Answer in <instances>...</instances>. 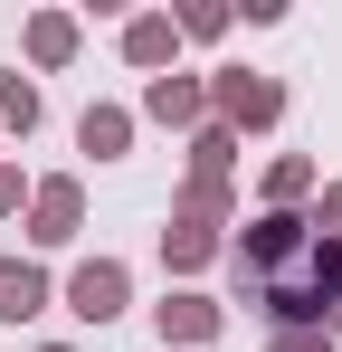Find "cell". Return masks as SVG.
I'll use <instances>...</instances> for the list:
<instances>
[{"mask_svg":"<svg viewBox=\"0 0 342 352\" xmlns=\"http://www.w3.org/2000/svg\"><path fill=\"white\" fill-rule=\"evenodd\" d=\"M238 286L257 295L285 333H323V314H342V238H323L295 210H266L238 238Z\"/></svg>","mask_w":342,"mask_h":352,"instance_id":"obj_1","label":"cell"},{"mask_svg":"<svg viewBox=\"0 0 342 352\" xmlns=\"http://www.w3.org/2000/svg\"><path fill=\"white\" fill-rule=\"evenodd\" d=\"M67 314H86V324H114V314H124V267H114V257L76 267V276H67Z\"/></svg>","mask_w":342,"mask_h":352,"instance_id":"obj_2","label":"cell"},{"mask_svg":"<svg viewBox=\"0 0 342 352\" xmlns=\"http://www.w3.org/2000/svg\"><path fill=\"white\" fill-rule=\"evenodd\" d=\"M219 105H228V124H276V76H247V67H238V76H219Z\"/></svg>","mask_w":342,"mask_h":352,"instance_id":"obj_3","label":"cell"},{"mask_svg":"<svg viewBox=\"0 0 342 352\" xmlns=\"http://www.w3.org/2000/svg\"><path fill=\"white\" fill-rule=\"evenodd\" d=\"M219 333V305L209 295H171L162 305V343H209Z\"/></svg>","mask_w":342,"mask_h":352,"instance_id":"obj_4","label":"cell"},{"mask_svg":"<svg viewBox=\"0 0 342 352\" xmlns=\"http://www.w3.org/2000/svg\"><path fill=\"white\" fill-rule=\"evenodd\" d=\"M38 305H48V276L38 267H0V324H29Z\"/></svg>","mask_w":342,"mask_h":352,"instance_id":"obj_5","label":"cell"},{"mask_svg":"<svg viewBox=\"0 0 342 352\" xmlns=\"http://www.w3.org/2000/svg\"><path fill=\"white\" fill-rule=\"evenodd\" d=\"M76 143H86L95 162H114V153L133 143V115H114V105H86V124H76Z\"/></svg>","mask_w":342,"mask_h":352,"instance_id":"obj_6","label":"cell"},{"mask_svg":"<svg viewBox=\"0 0 342 352\" xmlns=\"http://www.w3.org/2000/svg\"><path fill=\"white\" fill-rule=\"evenodd\" d=\"M38 248H57V238H76V181H48V190H38Z\"/></svg>","mask_w":342,"mask_h":352,"instance_id":"obj_7","label":"cell"},{"mask_svg":"<svg viewBox=\"0 0 342 352\" xmlns=\"http://www.w3.org/2000/svg\"><path fill=\"white\" fill-rule=\"evenodd\" d=\"M171 38H181L171 19H133V29H124V48H133V67H162V58H171Z\"/></svg>","mask_w":342,"mask_h":352,"instance_id":"obj_8","label":"cell"},{"mask_svg":"<svg viewBox=\"0 0 342 352\" xmlns=\"http://www.w3.org/2000/svg\"><path fill=\"white\" fill-rule=\"evenodd\" d=\"M143 105H152L162 124H190V115H200V86H181V76H162V86L143 96Z\"/></svg>","mask_w":342,"mask_h":352,"instance_id":"obj_9","label":"cell"},{"mask_svg":"<svg viewBox=\"0 0 342 352\" xmlns=\"http://www.w3.org/2000/svg\"><path fill=\"white\" fill-rule=\"evenodd\" d=\"M162 257H171V267H200V257H209V229H200V219L162 229Z\"/></svg>","mask_w":342,"mask_h":352,"instance_id":"obj_10","label":"cell"},{"mask_svg":"<svg viewBox=\"0 0 342 352\" xmlns=\"http://www.w3.org/2000/svg\"><path fill=\"white\" fill-rule=\"evenodd\" d=\"M0 115L19 124V133H29V124H38V96H29V86H19V76H0Z\"/></svg>","mask_w":342,"mask_h":352,"instance_id":"obj_11","label":"cell"},{"mask_svg":"<svg viewBox=\"0 0 342 352\" xmlns=\"http://www.w3.org/2000/svg\"><path fill=\"white\" fill-rule=\"evenodd\" d=\"M29 48H38V58L57 67V58H67V48H76V29H67V19H38V29H29Z\"/></svg>","mask_w":342,"mask_h":352,"instance_id":"obj_12","label":"cell"},{"mask_svg":"<svg viewBox=\"0 0 342 352\" xmlns=\"http://www.w3.org/2000/svg\"><path fill=\"white\" fill-rule=\"evenodd\" d=\"M266 190H276V200H295V190H314V162H276V172H266Z\"/></svg>","mask_w":342,"mask_h":352,"instance_id":"obj_13","label":"cell"},{"mask_svg":"<svg viewBox=\"0 0 342 352\" xmlns=\"http://www.w3.org/2000/svg\"><path fill=\"white\" fill-rule=\"evenodd\" d=\"M323 238H342V190H323V219H314Z\"/></svg>","mask_w":342,"mask_h":352,"instance_id":"obj_14","label":"cell"},{"mask_svg":"<svg viewBox=\"0 0 342 352\" xmlns=\"http://www.w3.org/2000/svg\"><path fill=\"white\" fill-rule=\"evenodd\" d=\"M0 210H19V172H0Z\"/></svg>","mask_w":342,"mask_h":352,"instance_id":"obj_15","label":"cell"},{"mask_svg":"<svg viewBox=\"0 0 342 352\" xmlns=\"http://www.w3.org/2000/svg\"><path fill=\"white\" fill-rule=\"evenodd\" d=\"M48 352H67V343H48Z\"/></svg>","mask_w":342,"mask_h":352,"instance_id":"obj_16","label":"cell"}]
</instances>
